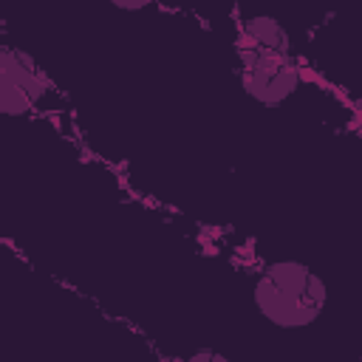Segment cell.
<instances>
[{
    "mask_svg": "<svg viewBox=\"0 0 362 362\" xmlns=\"http://www.w3.org/2000/svg\"><path fill=\"white\" fill-rule=\"evenodd\" d=\"M113 8H122V11H141V8H150L153 3L150 0H136V3H124V0H110Z\"/></svg>",
    "mask_w": 362,
    "mask_h": 362,
    "instance_id": "7",
    "label": "cell"
},
{
    "mask_svg": "<svg viewBox=\"0 0 362 362\" xmlns=\"http://www.w3.org/2000/svg\"><path fill=\"white\" fill-rule=\"evenodd\" d=\"M175 362H232V359H229L226 354L215 351V348H195V351H189L187 356L175 359Z\"/></svg>",
    "mask_w": 362,
    "mask_h": 362,
    "instance_id": "6",
    "label": "cell"
},
{
    "mask_svg": "<svg viewBox=\"0 0 362 362\" xmlns=\"http://www.w3.org/2000/svg\"><path fill=\"white\" fill-rule=\"evenodd\" d=\"M232 48H255V51H280L294 54V37L288 28L272 14H240L232 20Z\"/></svg>",
    "mask_w": 362,
    "mask_h": 362,
    "instance_id": "4",
    "label": "cell"
},
{
    "mask_svg": "<svg viewBox=\"0 0 362 362\" xmlns=\"http://www.w3.org/2000/svg\"><path fill=\"white\" fill-rule=\"evenodd\" d=\"M0 74L8 76L28 96V102L37 107V113L42 116V122H48L62 139H68L82 153L85 161L102 164L110 173H116V167L110 161H105L93 147H88L85 130L79 127V119H76V107L71 105V99L65 96V90L48 76V71L25 48H20L11 37H6L3 28H0Z\"/></svg>",
    "mask_w": 362,
    "mask_h": 362,
    "instance_id": "2",
    "label": "cell"
},
{
    "mask_svg": "<svg viewBox=\"0 0 362 362\" xmlns=\"http://www.w3.org/2000/svg\"><path fill=\"white\" fill-rule=\"evenodd\" d=\"M235 57H238L240 88L249 93V99H255L263 107H280L305 85L325 88V93L339 96V90L300 51L280 54V51L235 48Z\"/></svg>",
    "mask_w": 362,
    "mask_h": 362,
    "instance_id": "3",
    "label": "cell"
},
{
    "mask_svg": "<svg viewBox=\"0 0 362 362\" xmlns=\"http://www.w3.org/2000/svg\"><path fill=\"white\" fill-rule=\"evenodd\" d=\"M195 238L206 252L221 255L252 277V303L257 314L283 331L314 325L328 305V286L320 272L294 257H266L243 235L212 223H195Z\"/></svg>",
    "mask_w": 362,
    "mask_h": 362,
    "instance_id": "1",
    "label": "cell"
},
{
    "mask_svg": "<svg viewBox=\"0 0 362 362\" xmlns=\"http://www.w3.org/2000/svg\"><path fill=\"white\" fill-rule=\"evenodd\" d=\"M0 113L11 116V119H28V122H42V116L37 113V107L28 102V96L8 79L0 74Z\"/></svg>",
    "mask_w": 362,
    "mask_h": 362,
    "instance_id": "5",
    "label": "cell"
}]
</instances>
